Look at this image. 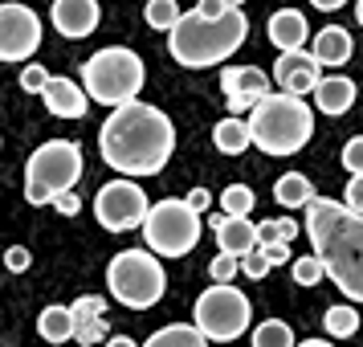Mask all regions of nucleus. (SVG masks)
<instances>
[{
	"instance_id": "obj_20",
	"label": "nucleus",
	"mask_w": 363,
	"mask_h": 347,
	"mask_svg": "<svg viewBox=\"0 0 363 347\" xmlns=\"http://www.w3.org/2000/svg\"><path fill=\"white\" fill-rule=\"evenodd\" d=\"M351 50H355V41H351V33H347L343 25H327V29H318V33H314V45H311L314 62H318L323 70L347 66V62H351Z\"/></svg>"
},
{
	"instance_id": "obj_4",
	"label": "nucleus",
	"mask_w": 363,
	"mask_h": 347,
	"mask_svg": "<svg viewBox=\"0 0 363 347\" xmlns=\"http://www.w3.org/2000/svg\"><path fill=\"white\" fill-rule=\"evenodd\" d=\"M249 131H253V148L262 155H298L314 139V106L294 94H265L253 111H249Z\"/></svg>"
},
{
	"instance_id": "obj_31",
	"label": "nucleus",
	"mask_w": 363,
	"mask_h": 347,
	"mask_svg": "<svg viewBox=\"0 0 363 347\" xmlns=\"http://www.w3.org/2000/svg\"><path fill=\"white\" fill-rule=\"evenodd\" d=\"M343 167H347V176H363V135H351L343 143Z\"/></svg>"
},
{
	"instance_id": "obj_8",
	"label": "nucleus",
	"mask_w": 363,
	"mask_h": 347,
	"mask_svg": "<svg viewBox=\"0 0 363 347\" xmlns=\"http://www.w3.org/2000/svg\"><path fill=\"white\" fill-rule=\"evenodd\" d=\"M200 233H204V216L188 209L184 197L155 200L143 221V241L155 258H188L200 246Z\"/></svg>"
},
{
	"instance_id": "obj_11",
	"label": "nucleus",
	"mask_w": 363,
	"mask_h": 347,
	"mask_svg": "<svg viewBox=\"0 0 363 347\" xmlns=\"http://www.w3.org/2000/svg\"><path fill=\"white\" fill-rule=\"evenodd\" d=\"M41 50V17L21 0L0 4V62H25Z\"/></svg>"
},
{
	"instance_id": "obj_12",
	"label": "nucleus",
	"mask_w": 363,
	"mask_h": 347,
	"mask_svg": "<svg viewBox=\"0 0 363 347\" xmlns=\"http://www.w3.org/2000/svg\"><path fill=\"white\" fill-rule=\"evenodd\" d=\"M269 74L257 66H229L220 70V90H225V102H229V115L237 119H249V111L265 99V94H274L269 90Z\"/></svg>"
},
{
	"instance_id": "obj_38",
	"label": "nucleus",
	"mask_w": 363,
	"mask_h": 347,
	"mask_svg": "<svg viewBox=\"0 0 363 347\" xmlns=\"http://www.w3.org/2000/svg\"><path fill=\"white\" fill-rule=\"evenodd\" d=\"M196 13L200 17H208V21H220L225 13H233V9L225 4V0H196Z\"/></svg>"
},
{
	"instance_id": "obj_2",
	"label": "nucleus",
	"mask_w": 363,
	"mask_h": 347,
	"mask_svg": "<svg viewBox=\"0 0 363 347\" xmlns=\"http://www.w3.org/2000/svg\"><path fill=\"white\" fill-rule=\"evenodd\" d=\"M306 237L347 302H363V216H355L343 200L314 197L306 209Z\"/></svg>"
},
{
	"instance_id": "obj_36",
	"label": "nucleus",
	"mask_w": 363,
	"mask_h": 347,
	"mask_svg": "<svg viewBox=\"0 0 363 347\" xmlns=\"http://www.w3.org/2000/svg\"><path fill=\"white\" fill-rule=\"evenodd\" d=\"M265 253V262L269 265H294V246H281V241H274V246H257Z\"/></svg>"
},
{
	"instance_id": "obj_26",
	"label": "nucleus",
	"mask_w": 363,
	"mask_h": 347,
	"mask_svg": "<svg viewBox=\"0 0 363 347\" xmlns=\"http://www.w3.org/2000/svg\"><path fill=\"white\" fill-rule=\"evenodd\" d=\"M249 343L253 347H298L286 319H262L257 327L249 331Z\"/></svg>"
},
{
	"instance_id": "obj_46",
	"label": "nucleus",
	"mask_w": 363,
	"mask_h": 347,
	"mask_svg": "<svg viewBox=\"0 0 363 347\" xmlns=\"http://www.w3.org/2000/svg\"><path fill=\"white\" fill-rule=\"evenodd\" d=\"M0 148H4V139H0Z\"/></svg>"
},
{
	"instance_id": "obj_5",
	"label": "nucleus",
	"mask_w": 363,
	"mask_h": 347,
	"mask_svg": "<svg viewBox=\"0 0 363 347\" xmlns=\"http://www.w3.org/2000/svg\"><path fill=\"white\" fill-rule=\"evenodd\" d=\"M147 82V66L143 57L127 45H106V50L90 53L82 62V90L90 102H102V106H127V102H139V90Z\"/></svg>"
},
{
	"instance_id": "obj_29",
	"label": "nucleus",
	"mask_w": 363,
	"mask_h": 347,
	"mask_svg": "<svg viewBox=\"0 0 363 347\" xmlns=\"http://www.w3.org/2000/svg\"><path fill=\"white\" fill-rule=\"evenodd\" d=\"M290 278H294V286H318V282L327 278V270H323V262L314 253H306V258H294Z\"/></svg>"
},
{
	"instance_id": "obj_34",
	"label": "nucleus",
	"mask_w": 363,
	"mask_h": 347,
	"mask_svg": "<svg viewBox=\"0 0 363 347\" xmlns=\"http://www.w3.org/2000/svg\"><path fill=\"white\" fill-rule=\"evenodd\" d=\"M4 265H9L13 274H25V270L33 265V253H29V246H9V249H4Z\"/></svg>"
},
{
	"instance_id": "obj_45",
	"label": "nucleus",
	"mask_w": 363,
	"mask_h": 347,
	"mask_svg": "<svg viewBox=\"0 0 363 347\" xmlns=\"http://www.w3.org/2000/svg\"><path fill=\"white\" fill-rule=\"evenodd\" d=\"M225 4H229V9H241V4H245V0H225Z\"/></svg>"
},
{
	"instance_id": "obj_25",
	"label": "nucleus",
	"mask_w": 363,
	"mask_h": 347,
	"mask_svg": "<svg viewBox=\"0 0 363 347\" xmlns=\"http://www.w3.org/2000/svg\"><path fill=\"white\" fill-rule=\"evenodd\" d=\"M143 347H208V339H204L192 323H167V327H160Z\"/></svg>"
},
{
	"instance_id": "obj_40",
	"label": "nucleus",
	"mask_w": 363,
	"mask_h": 347,
	"mask_svg": "<svg viewBox=\"0 0 363 347\" xmlns=\"http://www.w3.org/2000/svg\"><path fill=\"white\" fill-rule=\"evenodd\" d=\"M274 225H278V241H281V246H294L298 229H302V225H298L294 216H278V221H274Z\"/></svg>"
},
{
	"instance_id": "obj_28",
	"label": "nucleus",
	"mask_w": 363,
	"mask_h": 347,
	"mask_svg": "<svg viewBox=\"0 0 363 347\" xmlns=\"http://www.w3.org/2000/svg\"><path fill=\"white\" fill-rule=\"evenodd\" d=\"M253 204H257V192H253L249 184H229V188H220V213L225 216H249Z\"/></svg>"
},
{
	"instance_id": "obj_21",
	"label": "nucleus",
	"mask_w": 363,
	"mask_h": 347,
	"mask_svg": "<svg viewBox=\"0 0 363 347\" xmlns=\"http://www.w3.org/2000/svg\"><path fill=\"white\" fill-rule=\"evenodd\" d=\"M213 148L220 155H241V151L253 148V131H249V119H237V115H225L220 123L213 127Z\"/></svg>"
},
{
	"instance_id": "obj_16",
	"label": "nucleus",
	"mask_w": 363,
	"mask_h": 347,
	"mask_svg": "<svg viewBox=\"0 0 363 347\" xmlns=\"http://www.w3.org/2000/svg\"><path fill=\"white\" fill-rule=\"evenodd\" d=\"M213 233H216V253H229V258H249L257 249V225L249 216H213Z\"/></svg>"
},
{
	"instance_id": "obj_32",
	"label": "nucleus",
	"mask_w": 363,
	"mask_h": 347,
	"mask_svg": "<svg viewBox=\"0 0 363 347\" xmlns=\"http://www.w3.org/2000/svg\"><path fill=\"white\" fill-rule=\"evenodd\" d=\"M45 86H50V70L45 66H25L21 70V90H25V94H45Z\"/></svg>"
},
{
	"instance_id": "obj_13",
	"label": "nucleus",
	"mask_w": 363,
	"mask_h": 347,
	"mask_svg": "<svg viewBox=\"0 0 363 347\" xmlns=\"http://www.w3.org/2000/svg\"><path fill=\"white\" fill-rule=\"evenodd\" d=\"M274 86H278L281 94H294V99H306L318 90L323 82V66L314 62V53L298 50V53H278V62H274Z\"/></svg>"
},
{
	"instance_id": "obj_43",
	"label": "nucleus",
	"mask_w": 363,
	"mask_h": 347,
	"mask_svg": "<svg viewBox=\"0 0 363 347\" xmlns=\"http://www.w3.org/2000/svg\"><path fill=\"white\" fill-rule=\"evenodd\" d=\"M298 347H335L327 335H314V339H298Z\"/></svg>"
},
{
	"instance_id": "obj_41",
	"label": "nucleus",
	"mask_w": 363,
	"mask_h": 347,
	"mask_svg": "<svg viewBox=\"0 0 363 347\" xmlns=\"http://www.w3.org/2000/svg\"><path fill=\"white\" fill-rule=\"evenodd\" d=\"M314 9H318V13H339V9H343L347 0H311Z\"/></svg>"
},
{
	"instance_id": "obj_14",
	"label": "nucleus",
	"mask_w": 363,
	"mask_h": 347,
	"mask_svg": "<svg viewBox=\"0 0 363 347\" xmlns=\"http://www.w3.org/2000/svg\"><path fill=\"white\" fill-rule=\"evenodd\" d=\"M50 21H53V29H57L62 37L82 41V37H90L94 29H99L102 9H99V0H53Z\"/></svg>"
},
{
	"instance_id": "obj_6",
	"label": "nucleus",
	"mask_w": 363,
	"mask_h": 347,
	"mask_svg": "<svg viewBox=\"0 0 363 347\" xmlns=\"http://www.w3.org/2000/svg\"><path fill=\"white\" fill-rule=\"evenodd\" d=\"M82 172H86V160L74 139H45L41 148H33L29 164H25V200L33 209H45L62 192H74Z\"/></svg>"
},
{
	"instance_id": "obj_44",
	"label": "nucleus",
	"mask_w": 363,
	"mask_h": 347,
	"mask_svg": "<svg viewBox=\"0 0 363 347\" xmlns=\"http://www.w3.org/2000/svg\"><path fill=\"white\" fill-rule=\"evenodd\" d=\"M355 25L363 29V0H355Z\"/></svg>"
},
{
	"instance_id": "obj_27",
	"label": "nucleus",
	"mask_w": 363,
	"mask_h": 347,
	"mask_svg": "<svg viewBox=\"0 0 363 347\" xmlns=\"http://www.w3.org/2000/svg\"><path fill=\"white\" fill-rule=\"evenodd\" d=\"M180 17L184 13H180L176 0H147V4H143V21H147L155 33H172V29L180 25Z\"/></svg>"
},
{
	"instance_id": "obj_19",
	"label": "nucleus",
	"mask_w": 363,
	"mask_h": 347,
	"mask_svg": "<svg viewBox=\"0 0 363 347\" xmlns=\"http://www.w3.org/2000/svg\"><path fill=\"white\" fill-rule=\"evenodd\" d=\"M41 102H45V111H50L53 119H82L86 106H90L82 82H74V78H50Z\"/></svg>"
},
{
	"instance_id": "obj_7",
	"label": "nucleus",
	"mask_w": 363,
	"mask_h": 347,
	"mask_svg": "<svg viewBox=\"0 0 363 347\" xmlns=\"http://www.w3.org/2000/svg\"><path fill=\"white\" fill-rule=\"evenodd\" d=\"M106 290L127 311H151L167 290L164 262L151 249H123L106 265Z\"/></svg>"
},
{
	"instance_id": "obj_24",
	"label": "nucleus",
	"mask_w": 363,
	"mask_h": 347,
	"mask_svg": "<svg viewBox=\"0 0 363 347\" xmlns=\"http://www.w3.org/2000/svg\"><path fill=\"white\" fill-rule=\"evenodd\" d=\"M323 327H327V339L335 343V339H351V335H359L363 319H359V311H355L351 302H335V307H327V314H323Z\"/></svg>"
},
{
	"instance_id": "obj_1",
	"label": "nucleus",
	"mask_w": 363,
	"mask_h": 347,
	"mask_svg": "<svg viewBox=\"0 0 363 347\" xmlns=\"http://www.w3.org/2000/svg\"><path fill=\"white\" fill-rule=\"evenodd\" d=\"M99 151L106 167H115L127 180L160 176L176 151V123L151 102H127L106 115L99 131Z\"/></svg>"
},
{
	"instance_id": "obj_18",
	"label": "nucleus",
	"mask_w": 363,
	"mask_h": 347,
	"mask_svg": "<svg viewBox=\"0 0 363 347\" xmlns=\"http://www.w3.org/2000/svg\"><path fill=\"white\" fill-rule=\"evenodd\" d=\"M311 99H314V111H318V115L339 119V115H347V111L355 106V99H359V86L351 82L347 74H327Z\"/></svg>"
},
{
	"instance_id": "obj_23",
	"label": "nucleus",
	"mask_w": 363,
	"mask_h": 347,
	"mask_svg": "<svg viewBox=\"0 0 363 347\" xmlns=\"http://www.w3.org/2000/svg\"><path fill=\"white\" fill-rule=\"evenodd\" d=\"M37 335L45 339V343H66V339H74V314H69V307H45V311L37 314Z\"/></svg>"
},
{
	"instance_id": "obj_30",
	"label": "nucleus",
	"mask_w": 363,
	"mask_h": 347,
	"mask_svg": "<svg viewBox=\"0 0 363 347\" xmlns=\"http://www.w3.org/2000/svg\"><path fill=\"white\" fill-rule=\"evenodd\" d=\"M237 270H241V262H237V258H229V253H216L213 262H208V278H213V286H233Z\"/></svg>"
},
{
	"instance_id": "obj_35",
	"label": "nucleus",
	"mask_w": 363,
	"mask_h": 347,
	"mask_svg": "<svg viewBox=\"0 0 363 347\" xmlns=\"http://www.w3.org/2000/svg\"><path fill=\"white\" fill-rule=\"evenodd\" d=\"M343 204L351 209L355 216H363V176H351L343 188Z\"/></svg>"
},
{
	"instance_id": "obj_10",
	"label": "nucleus",
	"mask_w": 363,
	"mask_h": 347,
	"mask_svg": "<svg viewBox=\"0 0 363 347\" xmlns=\"http://www.w3.org/2000/svg\"><path fill=\"white\" fill-rule=\"evenodd\" d=\"M147 213H151L147 192H143L135 180H127V176H118V180L102 184L99 197H94V221H99L106 233L143 229Z\"/></svg>"
},
{
	"instance_id": "obj_17",
	"label": "nucleus",
	"mask_w": 363,
	"mask_h": 347,
	"mask_svg": "<svg viewBox=\"0 0 363 347\" xmlns=\"http://www.w3.org/2000/svg\"><path fill=\"white\" fill-rule=\"evenodd\" d=\"M265 37H269V45L278 53H298L311 41V25H306V17L298 9H278L269 17V25H265Z\"/></svg>"
},
{
	"instance_id": "obj_42",
	"label": "nucleus",
	"mask_w": 363,
	"mask_h": 347,
	"mask_svg": "<svg viewBox=\"0 0 363 347\" xmlns=\"http://www.w3.org/2000/svg\"><path fill=\"white\" fill-rule=\"evenodd\" d=\"M102 347H143V343H135L131 335H111V339H106Z\"/></svg>"
},
{
	"instance_id": "obj_22",
	"label": "nucleus",
	"mask_w": 363,
	"mask_h": 347,
	"mask_svg": "<svg viewBox=\"0 0 363 347\" xmlns=\"http://www.w3.org/2000/svg\"><path fill=\"white\" fill-rule=\"evenodd\" d=\"M318 197L314 192L311 176H302V172H286V176H278V184H274V200H278L281 209H311V200Z\"/></svg>"
},
{
	"instance_id": "obj_33",
	"label": "nucleus",
	"mask_w": 363,
	"mask_h": 347,
	"mask_svg": "<svg viewBox=\"0 0 363 347\" xmlns=\"http://www.w3.org/2000/svg\"><path fill=\"white\" fill-rule=\"evenodd\" d=\"M269 270H274V265L265 262V253H262V249H253L249 258H241V274H245L249 282H262L265 274H269Z\"/></svg>"
},
{
	"instance_id": "obj_37",
	"label": "nucleus",
	"mask_w": 363,
	"mask_h": 347,
	"mask_svg": "<svg viewBox=\"0 0 363 347\" xmlns=\"http://www.w3.org/2000/svg\"><path fill=\"white\" fill-rule=\"evenodd\" d=\"M53 209L62 216H78L82 213V197H78V192H62V197L53 200Z\"/></svg>"
},
{
	"instance_id": "obj_15",
	"label": "nucleus",
	"mask_w": 363,
	"mask_h": 347,
	"mask_svg": "<svg viewBox=\"0 0 363 347\" xmlns=\"http://www.w3.org/2000/svg\"><path fill=\"white\" fill-rule=\"evenodd\" d=\"M69 314H74V339L82 347L106 343L111 339V319H106V298L102 294H82L69 302Z\"/></svg>"
},
{
	"instance_id": "obj_39",
	"label": "nucleus",
	"mask_w": 363,
	"mask_h": 347,
	"mask_svg": "<svg viewBox=\"0 0 363 347\" xmlns=\"http://www.w3.org/2000/svg\"><path fill=\"white\" fill-rule=\"evenodd\" d=\"M184 200H188V209H196L200 216L213 209V192H208V188H192V192H188Z\"/></svg>"
},
{
	"instance_id": "obj_9",
	"label": "nucleus",
	"mask_w": 363,
	"mask_h": 347,
	"mask_svg": "<svg viewBox=\"0 0 363 347\" xmlns=\"http://www.w3.org/2000/svg\"><path fill=\"white\" fill-rule=\"evenodd\" d=\"M192 327L208 343H233L253 327V302L237 286H208L192 307Z\"/></svg>"
},
{
	"instance_id": "obj_3",
	"label": "nucleus",
	"mask_w": 363,
	"mask_h": 347,
	"mask_svg": "<svg viewBox=\"0 0 363 347\" xmlns=\"http://www.w3.org/2000/svg\"><path fill=\"white\" fill-rule=\"evenodd\" d=\"M245 37H249V17L241 9L225 13L220 21L200 17L196 9H192V13H184L180 25L167 33V53H172L184 70H213V66H220L225 57H233V53L241 50Z\"/></svg>"
}]
</instances>
